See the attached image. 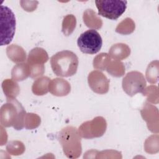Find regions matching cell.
I'll return each mask as SVG.
<instances>
[{"instance_id":"cell-1","label":"cell","mask_w":159,"mask_h":159,"mask_svg":"<svg viewBox=\"0 0 159 159\" xmlns=\"http://www.w3.org/2000/svg\"><path fill=\"white\" fill-rule=\"evenodd\" d=\"M25 111L22 104L16 99H7L0 109V122L4 127H13L16 130L24 127Z\"/></svg>"},{"instance_id":"cell-2","label":"cell","mask_w":159,"mask_h":159,"mask_svg":"<svg viewBox=\"0 0 159 159\" xmlns=\"http://www.w3.org/2000/svg\"><path fill=\"white\" fill-rule=\"evenodd\" d=\"M78 58L73 52L63 50L56 53L50 58V65L54 74L61 77L74 75L78 66Z\"/></svg>"},{"instance_id":"cell-3","label":"cell","mask_w":159,"mask_h":159,"mask_svg":"<svg viewBox=\"0 0 159 159\" xmlns=\"http://www.w3.org/2000/svg\"><path fill=\"white\" fill-rule=\"evenodd\" d=\"M64 153L68 158H75L81 153V138L76 127L67 126L61 130L58 135Z\"/></svg>"},{"instance_id":"cell-4","label":"cell","mask_w":159,"mask_h":159,"mask_svg":"<svg viewBox=\"0 0 159 159\" xmlns=\"http://www.w3.org/2000/svg\"><path fill=\"white\" fill-rule=\"evenodd\" d=\"M16 17L10 8L1 5L0 7V40L1 45L9 44L16 31Z\"/></svg>"},{"instance_id":"cell-5","label":"cell","mask_w":159,"mask_h":159,"mask_svg":"<svg viewBox=\"0 0 159 159\" xmlns=\"http://www.w3.org/2000/svg\"><path fill=\"white\" fill-rule=\"evenodd\" d=\"M127 1L103 0L95 1L98 14L111 20H117L125 12Z\"/></svg>"},{"instance_id":"cell-6","label":"cell","mask_w":159,"mask_h":159,"mask_svg":"<svg viewBox=\"0 0 159 159\" xmlns=\"http://www.w3.org/2000/svg\"><path fill=\"white\" fill-rule=\"evenodd\" d=\"M77 45L83 53L93 55L101 50L102 40L100 34L96 30L89 29L79 36Z\"/></svg>"},{"instance_id":"cell-7","label":"cell","mask_w":159,"mask_h":159,"mask_svg":"<svg viewBox=\"0 0 159 159\" xmlns=\"http://www.w3.org/2000/svg\"><path fill=\"white\" fill-rule=\"evenodd\" d=\"M48 60L47 52L42 48H32L27 57V64L30 69V77L35 78L42 76L45 72L44 63Z\"/></svg>"},{"instance_id":"cell-8","label":"cell","mask_w":159,"mask_h":159,"mask_svg":"<svg viewBox=\"0 0 159 159\" xmlns=\"http://www.w3.org/2000/svg\"><path fill=\"white\" fill-rule=\"evenodd\" d=\"M107 123L105 119L98 116L89 121L83 122L78 129L80 135L85 139L101 137L106 132Z\"/></svg>"},{"instance_id":"cell-9","label":"cell","mask_w":159,"mask_h":159,"mask_svg":"<svg viewBox=\"0 0 159 159\" xmlns=\"http://www.w3.org/2000/svg\"><path fill=\"white\" fill-rule=\"evenodd\" d=\"M147 85L143 75L137 71H132L122 79V86L124 92L130 96L142 93Z\"/></svg>"},{"instance_id":"cell-10","label":"cell","mask_w":159,"mask_h":159,"mask_svg":"<svg viewBox=\"0 0 159 159\" xmlns=\"http://www.w3.org/2000/svg\"><path fill=\"white\" fill-rule=\"evenodd\" d=\"M88 81L91 89L99 94H106L109 91V81L101 71L94 70L88 77Z\"/></svg>"},{"instance_id":"cell-11","label":"cell","mask_w":159,"mask_h":159,"mask_svg":"<svg viewBox=\"0 0 159 159\" xmlns=\"http://www.w3.org/2000/svg\"><path fill=\"white\" fill-rule=\"evenodd\" d=\"M48 91L56 96H65L68 95L71 91L70 84L63 78H57L50 80Z\"/></svg>"},{"instance_id":"cell-12","label":"cell","mask_w":159,"mask_h":159,"mask_svg":"<svg viewBox=\"0 0 159 159\" xmlns=\"http://www.w3.org/2000/svg\"><path fill=\"white\" fill-rule=\"evenodd\" d=\"M130 53V47L125 43H118L114 44L109 50V55L116 60H122L127 58Z\"/></svg>"},{"instance_id":"cell-13","label":"cell","mask_w":159,"mask_h":159,"mask_svg":"<svg viewBox=\"0 0 159 159\" xmlns=\"http://www.w3.org/2000/svg\"><path fill=\"white\" fill-rule=\"evenodd\" d=\"M8 58L14 63L23 62L26 59V53L24 48L16 44H11L6 48Z\"/></svg>"},{"instance_id":"cell-14","label":"cell","mask_w":159,"mask_h":159,"mask_svg":"<svg viewBox=\"0 0 159 159\" xmlns=\"http://www.w3.org/2000/svg\"><path fill=\"white\" fill-rule=\"evenodd\" d=\"M83 19L84 23L89 28L99 29L102 25L101 19L91 9H88L84 12Z\"/></svg>"},{"instance_id":"cell-15","label":"cell","mask_w":159,"mask_h":159,"mask_svg":"<svg viewBox=\"0 0 159 159\" xmlns=\"http://www.w3.org/2000/svg\"><path fill=\"white\" fill-rule=\"evenodd\" d=\"M2 89L7 99H16L20 93L18 84L11 79H6L2 81Z\"/></svg>"},{"instance_id":"cell-16","label":"cell","mask_w":159,"mask_h":159,"mask_svg":"<svg viewBox=\"0 0 159 159\" xmlns=\"http://www.w3.org/2000/svg\"><path fill=\"white\" fill-rule=\"evenodd\" d=\"M30 76V69L29 65L25 63L16 65L12 69L11 77L16 81L25 80Z\"/></svg>"},{"instance_id":"cell-17","label":"cell","mask_w":159,"mask_h":159,"mask_svg":"<svg viewBox=\"0 0 159 159\" xmlns=\"http://www.w3.org/2000/svg\"><path fill=\"white\" fill-rule=\"evenodd\" d=\"M50 79L47 76H42L36 79L32 84V91L37 96L46 94L48 91V86Z\"/></svg>"},{"instance_id":"cell-18","label":"cell","mask_w":159,"mask_h":159,"mask_svg":"<svg viewBox=\"0 0 159 159\" xmlns=\"http://www.w3.org/2000/svg\"><path fill=\"white\" fill-rule=\"evenodd\" d=\"M106 70L111 75L115 77H120L125 73V67L123 63L116 60H111Z\"/></svg>"},{"instance_id":"cell-19","label":"cell","mask_w":159,"mask_h":159,"mask_svg":"<svg viewBox=\"0 0 159 159\" xmlns=\"http://www.w3.org/2000/svg\"><path fill=\"white\" fill-rule=\"evenodd\" d=\"M76 24V19L74 15H66L62 22L61 31L66 36L71 35L74 31Z\"/></svg>"},{"instance_id":"cell-20","label":"cell","mask_w":159,"mask_h":159,"mask_svg":"<svg viewBox=\"0 0 159 159\" xmlns=\"http://www.w3.org/2000/svg\"><path fill=\"white\" fill-rule=\"evenodd\" d=\"M135 27L134 20L129 17H127L118 24L116 28V32L120 34L127 35L132 33L135 30Z\"/></svg>"},{"instance_id":"cell-21","label":"cell","mask_w":159,"mask_h":159,"mask_svg":"<svg viewBox=\"0 0 159 159\" xmlns=\"http://www.w3.org/2000/svg\"><path fill=\"white\" fill-rule=\"evenodd\" d=\"M111 60L109 54L106 53H101L96 55L93 60V67L96 70H106Z\"/></svg>"},{"instance_id":"cell-22","label":"cell","mask_w":159,"mask_h":159,"mask_svg":"<svg viewBox=\"0 0 159 159\" xmlns=\"http://www.w3.org/2000/svg\"><path fill=\"white\" fill-rule=\"evenodd\" d=\"M141 114L143 119L147 121L148 127L150 130L152 125H153L151 131L154 132V106L146 103L143 108L141 110Z\"/></svg>"},{"instance_id":"cell-23","label":"cell","mask_w":159,"mask_h":159,"mask_svg":"<svg viewBox=\"0 0 159 159\" xmlns=\"http://www.w3.org/2000/svg\"><path fill=\"white\" fill-rule=\"evenodd\" d=\"M40 117L34 113H26L24 119V127L27 129L37 128L40 124Z\"/></svg>"},{"instance_id":"cell-24","label":"cell","mask_w":159,"mask_h":159,"mask_svg":"<svg viewBox=\"0 0 159 159\" xmlns=\"http://www.w3.org/2000/svg\"><path fill=\"white\" fill-rule=\"evenodd\" d=\"M7 151L9 154L13 155H19L23 153L25 147L22 142L17 140L9 142L6 147Z\"/></svg>"},{"instance_id":"cell-25","label":"cell","mask_w":159,"mask_h":159,"mask_svg":"<svg viewBox=\"0 0 159 159\" xmlns=\"http://www.w3.org/2000/svg\"><path fill=\"white\" fill-rule=\"evenodd\" d=\"M146 78L150 83H155L158 79V63L154 65V61L151 62L146 71Z\"/></svg>"}]
</instances>
